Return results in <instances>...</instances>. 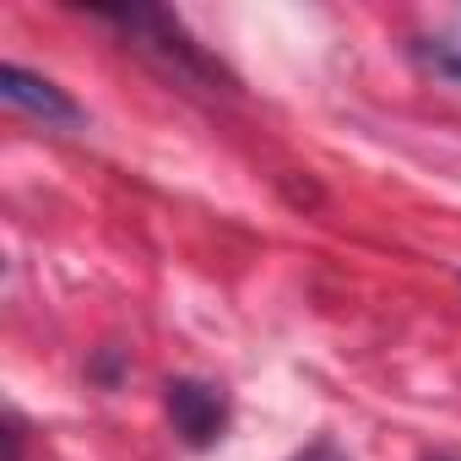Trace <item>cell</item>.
I'll list each match as a JSON object with an SVG mask.
<instances>
[{"label":"cell","instance_id":"obj_1","mask_svg":"<svg viewBox=\"0 0 461 461\" xmlns=\"http://www.w3.org/2000/svg\"><path fill=\"white\" fill-rule=\"evenodd\" d=\"M98 17L114 23V28H125V33L136 39V50L158 55V66L174 71L179 82H195V87L228 82V77L201 55V44H190V33L179 28V17H168V12H158V6H109V12H98Z\"/></svg>","mask_w":461,"mask_h":461},{"label":"cell","instance_id":"obj_5","mask_svg":"<svg viewBox=\"0 0 461 461\" xmlns=\"http://www.w3.org/2000/svg\"><path fill=\"white\" fill-rule=\"evenodd\" d=\"M294 461H348L342 450H331V445H310L304 456H294Z\"/></svg>","mask_w":461,"mask_h":461},{"label":"cell","instance_id":"obj_3","mask_svg":"<svg viewBox=\"0 0 461 461\" xmlns=\"http://www.w3.org/2000/svg\"><path fill=\"white\" fill-rule=\"evenodd\" d=\"M0 93H6V104H12V109L44 114L50 125H82V120H87L77 98H66L55 82L33 77V71H23V66H0Z\"/></svg>","mask_w":461,"mask_h":461},{"label":"cell","instance_id":"obj_4","mask_svg":"<svg viewBox=\"0 0 461 461\" xmlns=\"http://www.w3.org/2000/svg\"><path fill=\"white\" fill-rule=\"evenodd\" d=\"M412 55H418L434 77L461 82V39H418V44H412Z\"/></svg>","mask_w":461,"mask_h":461},{"label":"cell","instance_id":"obj_7","mask_svg":"<svg viewBox=\"0 0 461 461\" xmlns=\"http://www.w3.org/2000/svg\"><path fill=\"white\" fill-rule=\"evenodd\" d=\"M434 461H450V456H434Z\"/></svg>","mask_w":461,"mask_h":461},{"label":"cell","instance_id":"obj_2","mask_svg":"<svg viewBox=\"0 0 461 461\" xmlns=\"http://www.w3.org/2000/svg\"><path fill=\"white\" fill-rule=\"evenodd\" d=\"M168 418H174V434L190 445V450H206L212 439H222V423H228V402L217 385L206 380H168Z\"/></svg>","mask_w":461,"mask_h":461},{"label":"cell","instance_id":"obj_6","mask_svg":"<svg viewBox=\"0 0 461 461\" xmlns=\"http://www.w3.org/2000/svg\"><path fill=\"white\" fill-rule=\"evenodd\" d=\"M6 461H23V429L6 423Z\"/></svg>","mask_w":461,"mask_h":461}]
</instances>
